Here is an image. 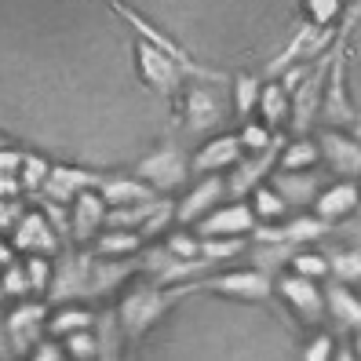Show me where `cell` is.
I'll use <instances>...</instances> for the list:
<instances>
[{"label": "cell", "instance_id": "cell-25", "mask_svg": "<svg viewBox=\"0 0 361 361\" xmlns=\"http://www.w3.org/2000/svg\"><path fill=\"white\" fill-rule=\"evenodd\" d=\"M310 161H317V150H314L310 142H295V146H288L285 168H300V164H310Z\"/></svg>", "mask_w": 361, "mask_h": 361}, {"label": "cell", "instance_id": "cell-35", "mask_svg": "<svg viewBox=\"0 0 361 361\" xmlns=\"http://www.w3.org/2000/svg\"><path fill=\"white\" fill-rule=\"evenodd\" d=\"M329 347H332V343H329V336H322V339H317V343H314V347L307 350V357H322V354H325Z\"/></svg>", "mask_w": 361, "mask_h": 361}, {"label": "cell", "instance_id": "cell-22", "mask_svg": "<svg viewBox=\"0 0 361 361\" xmlns=\"http://www.w3.org/2000/svg\"><path fill=\"white\" fill-rule=\"evenodd\" d=\"M259 106H263V117L274 124V128H281V124H285V114H288V102H285V92L278 88V84L259 88Z\"/></svg>", "mask_w": 361, "mask_h": 361}, {"label": "cell", "instance_id": "cell-14", "mask_svg": "<svg viewBox=\"0 0 361 361\" xmlns=\"http://www.w3.org/2000/svg\"><path fill=\"white\" fill-rule=\"evenodd\" d=\"M281 292L288 295L295 307H300V314H307V317L322 314V295L314 292V285H310L307 278H288V281H281Z\"/></svg>", "mask_w": 361, "mask_h": 361}, {"label": "cell", "instance_id": "cell-21", "mask_svg": "<svg viewBox=\"0 0 361 361\" xmlns=\"http://www.w3.org/2000/svg\"><path fill=\"white\" fill-rule=\"evenodd\" d=\"M274 190H278L285 201L303 204V201H310V194H314V179H310V176H278V179H274Z\"/></svg>", "mask_w": 361, "mask_h": 361}, {"label": "cell", "instance_id": "cell-34", "mask_svg": "<svg viewBox=\"0 0 361 361\" xmlns=\"http://www.w3.org/2000/svg\"><path fill=\"white\" fill-rule=\"evenodd\" d=\"M4 288H8V292H23V288H26V278L18 274V267H11V270H8V281H4Z\"/></svg>", "mask_w": 361, "mask_h": 361}, {"label": "cell", "instance_id": "cell-6", "mask_svg": "<svg viewBox=\"0 0 361 361\" xmlns=\"http://www.w3.org/2000/svg\"><path fill=\"white\" fill-rule=\"evenodd\" d=\"M183 114H186V124H190L194 132H204V128H212V124L219 121V106H216V95H208V92H201V88L186 92V99H183Z\"/></svg>", "mask_w": 361, "mask_h": 361}, {"label": "cell", "instance_id": "cell-29", "mask_svg": "<svg viewBox=\"0 0 361 361\" xmlns=\"http://www.w3.org/2000/svg\"><path fill=\"white\" fill-rule=\"evenodd\" d=\"M336 274H339V278H361V252H357V256H354V252H350V256H336Z\"/></svg>", "mask_w": 361, "mask_h": 361}, {"label": "cell", "instance_id": "cell-31", "mask_svg": "<svg viewBox=\"0 0 361 361\" xmlns=\"http://www.w3.org/2000/svg\"><path fill=\"white\" fill-rule=\"evenodd\" d=\"M295 270H300L303 278H314V274H325L329 263L322 256H295Z\"/></svg>", "mask_w": 361, "mask_h": 361}, {"label": "cell", "instance_id": "cell-20", "mask_svg": "<svg viewBox=\"0 0 361 361\" xmlns=\"http://www.w3.org/2000/svg\"><path fill=\"white\" fill-rule=\"evenodd\" d=\"M99 190L106 201H142L150 197V190L139 186V183H128V179H99Z\"/></svg>", "mask_w": 361, "mask_h": 361}, {"label": "cell", "instance_id": "cell-24", "mask_svg": "<svg viewBox=\"0 0 361 361\" xmlns=\"http://www.w3.org/2000/svg\"><path fill=\"white\" fill-rule=\"evenodd\" d=\"M256 208H259V216H270V219H278L281 212H285V197L278 194V190L263 186L259 194H256Z\"/></svg>", "mask_w": 361, "mask_h": 361}, {"label": "cell", "instance_id": "cell-1", "mask_svg": "<svg viewBox=\"0 0 361 361\" xmlns=\"http://www.w3.org/2000/svg\"><path fill=\"white\" fill-rule=\"evenodd\" d=\"M164 295L161 292H154L150 285H139V288H132L128 295H124V303H121V336L128 332L132 339H139L146 329H150V322L164 310Z\"/></svg>", "mask_w": 361, "mask_h": 361}, {"label": "cell", "instance_id": "cell-4", "mask_svg": "<svg viewBox=\"0 0 361 361\" xmlns=\"http://www.w3.org/2000/svg\"><path fill=\"white\" fill-rule=\"evenodd\" d=\"M281 146H285V139H281V135H274L267 146H259V157H256V161H241V168H238V172H233V179H230V194H238V197H241L245 190L256 186V179L274 164V157H278Z\"/></svg>", "mask_w": 361, "mask_h": 361}, {"label": "cell", "instance_id": "cell-28", "mask_svg": "<svg viewBox=\"0 0 361 361\" xmlns=\"http://www.w3.org/2000/svg\"><path fill=\"white\" fill-rule=\"evenodd\" d=\"M310 11H314L317 26H329L336 18V11H339V0H310Z\"/></svg>", "mask_w": 361, "mask_h": 361}, {"label": "cell", "instance_id": "cell-9", "mask_svg": "<svg viewBox=\"0 0 361 361\" xmlns=\"http://www.w3.org/2000/svg\"><path fill=\"white\" fill-rule=\"evenodd\" d=\"M15 245L18 248H55V230L48 223V216H40V212H30V216L23 219V226H18L15 233Z\"/></svg>", "mask_w": 361, "mask_h": 361}, {"label": "cell", "instance_id": "cell-3", "mask_svg": "<svg viewBox=\"0 0 361 361\" xmlns=\"http://www.w3.org/2000/svg\"><path fill=\"white\" fill-rule=\"evenodd\" d=\"M322 146H325L329 164L336 168L339 176H357L361 172V142L357 139H347L339 132H325Z\"/></svg>", "mask_w": 361, "mask_h": 361}, {"label": "cell", "instance_id": "cell-7", "mask_svg": "<svg viewBox=\"0 0 361 361\" xmlns=\"http://www.w3.org/2000/svg\"><path fill=\"white\" fill-rule=\"evenodd\" d=\"M48 183V194L55 201H70L73 190H84V186H99V176L92 172H77V168H55V172L44 176Z\"/></svg>", "mask_w": 361, "mask_h": 361}, {"label": "cell", "instance_id": "cell-15", "mask_svg": "<svg viewBox=\"0 0 361 361\" xmlns=\"http://www.w3.org/2000/svg\"><path fill=\"white\" fill-rule=\"evenodd\" d=\"M223 194V183L219 179H208V183H201L197 190H194V194H190L183 204H179V212H176V216L183 219V223H190V219H197L201 216V212L212 204V201H216Z\"/></svg>", "mask_w": 361, "mask_h": 361}, {"label": "cell", "instance_id": "cell-37", "mask_svg": "<svg viewBox=\"0 0 361 361\" xmlns=\"http://www.w3.org/2000/svg\"><path fill=\"white\" fill-rule=\"evenodd\" d=\"M354 233H357V248H361V219L354 223Z\"/></svg>", "mask_w": 361, "mask_h": 361}, {"label": "cell", "instance_id": "cell-18", "mask_svg": "<svg viewBox=\"0 0 361 361\" xmlns=\"http://www.w3.org/2000/svg\"><path fill=\"white\" fill-rule=\"evenodd\" d=\"M322 77H325V66L317 70L307 84H303V92H300V99H295V114H292V121H295V128H307V121L314 117V110H317V88H322Z\"/></svg>", "mask_w": 361, "mask_h": 361}, {"label": "cell", "instance_id": "cell-30", "mask_svg": "<svg viewBox=\"0 0 361 361\" xmlns=\"http://www.w3.org/2000/svg\"><path fill=\"white\" fill-rule=\"evenodd\" d=\"M23 164H26V172H23V183H26V186L44 183V176H48V164H44V161H37V157H23Z\"/></svg>", "mask_w": 361, "mask_h": 361}, {"label": "cell", "instance_id": "cell-16", "mask_svg": "<svg viewBox=\"0 0 361 361\" xmlns=\"http://www.w3.org/2000/svg\"><path fill=\"white\" fill-rule=\"evenodd\" d=\"M40 317H44V310H40L37 303H30V307H18V310L8 317V329H11V336H15V347H18V350H26V347H30L33 329H37Z\"/></svg>", "mask_w": 361, "mask_h": 361}, {"label": "cell", "instance_id": "cell-11", "mask_svg": "<svg viewBox=\"0 0 361 361\" xmlns=\"http://www.w3.org/2000/svg\"><path fill=\"white\" fill-rule=\"evenodd\" d=\"M241 150H245V146H241L238 135H223V139H216V142H208L204 150L194 157V168H197V172H208V168L230 164V161H238Z\"/></svg>", "mask_w": 361, "mask_h": 361}, {"label": "cell", "instance_id": "cell-8", "mask_svg": "<svg viewBox=\"0 0 361 361\" xmlns=\"http://www.w3.org/2000/svg\"><path fill=\"white\" fill-rule=\"evenodd\" d=\"M212 288H223V292H233V295H248V300H263L270 295V281L263 278L259 270H245V274H230V278H216L208 281Z\"/></svg>", "mask_w": 361, "mask_h": 361}, {"label": "cell", "instance_id": "cell-13", "mask_svg": "<svg viewBox=\"0 0 361 361\" xmlns=\"http://www.w3.org/2000/svg\"><path fill=\"white\" fill-rule=\"evenodd\" d=\"M332 95L325 99V117L329 124H343V121H354V110L343 99V59H332Z\"/></svg>", "mask_w": 361, "mask_h": 361}, {"label": "cell", "instance_id": "cell-12", "mask_svg": "<svg viewBox=\"0 0 361 361\" xmlns=\"http://www.w3.org/2000/svg\"><path fill=\"white\" fill-rule=\"evenodd\" d=\"M102 219V197L95 194V190L84 186L80 190V197H77V216H73V233L84 241V238H92L95 226Z\"/></svg>", "mask_w": 361, "mask_h": 361}, {"label": "cell", "instance_id": "cell-5", "mask_svg": "<svg viewBox=\"0 0 361 361\" xmlns=\"http://www.w3.org/2000/svg\"><path fill=\"white\" fill-rule=\"evenodd\" d=\"M139 172L146 179H154L157 186H179L183 176H186V168H183V157L176 154V146H164L161 154H154L150 161H142Z\"/></svg>", "mask_w": 361, "mask_h": 361}, {"label": "cell", "instance_id": "cell-27", "mask_svg": "<svg viewBox=\"0 0 361 361\" xmlns=\"http://www.w3.org/2000/svg\"><path fill=\"white\" fill-rule=\"evenodd\" d=\"M256 95H259V84L252 80V77H241V80H238V110L248 114L252 102H256Z\"/></svg>", "mask_w": 361, "mask_h": 361}, {"label": "cell", "instance_id": "cell-23", "mask_svg": "<svg viewBox=\"0 0 361 361\" xmlns=\"http://www.w3.org/2000/svg\"><path fill=\"white\" fill-rule=\"evenodd\" d=\"M84 325H92V314H88V310H66V314H55L51 322H48V329H51L55 336L73 332V329H84Z\"/></svg>", "mask_w": 361, "mask_h": 361}, {"label": "cell", "instance_id": "cell-38", "mask_svg": "<svg viewBox=\"0 0 361 361\" xmlns=\"http://www.w3.org/2000/svg\"><path fill=\"white\" fill-rule=\"evenodd\" d=\"M354 128H357V132H361V117H357V124H354Z\"/></svg>", "mask_w": 361, "mask_h": 361}, {"label": "cell", "instance_id": "cell-26", "mask_svg": "<svg viewBox=\"0 0 361 361\" xmlns=\"http://www.w3.org/2000/svg\"><path fill=\"white\" fill-rule=\"evenodd\" d=\"M99 248L102 252H135L139 248V238H135V233H110V238H102Z\"/></svg>", "mask_w": 361, "mask_h": 361}, {"label": "cell", "instance_id": "cell-32", "mask_svg": "<svg viewBox=\"0 0 361 361\" xmlns=\"http://www.w3.org/2000/svg\"><path fill=\"white\" fill-rule=\"evenodd\" d=\"M30 281H33V285H40V288L48 285V267L40 263V259H30Z\"/></svg>", "mask_w": 361, "mask_h": 361}, {"label": "cell", "instance_id": "cell-2", "mask_svg": "<svg viewBox=\"0 0 361 361\" xmlns=\"http://www.w3.org/2000/svg\"><path fill=\"white\" fill-rule=\"evenodd\" d=\"M135 55H139V66H142L146 80H150L157 92L176 95V84H179V66H176V62L179 59L172 51H164L161 44H146V40L135 44Z\"/></svg>", "mask_w": 361, "mask_h": 361}, {"label": "cell", "instance_id": "cell-19", "mask_svg": "<svg viewBox=\"0 0 361 361\" xmlns=\"http://www.w3.org/2000/svg\"><path fill=\"white\" fill-rule=\"evenodd\" d=\"M329 307H332L339 325H350V329L361 325V303L354 300L347 288H329Z\"/></svg>", "mask_w": 361, "mask_h": 361}, {"label": "cell", "instance_id": "cell-17", "mask_svg": "<svg viewBox=\"0 0 361 361\" xmlns=\"http://www.w3.org/2000/svg\"><path fill=\"white\" fill-rule=\"evenodd\" d=\"M354 204H357V190L350 183H343L317 201V212H322V219H336V216H343V212H354Z\"/></svg>", "mask_w": 361, "mask_h": 361}, {"label": "cell", "instance_id": "cell-36", "mask_svg": "<svg viewBox=\"0 0 361 361\" xmlns=\"http://www.w3.org/2000/svg\"><path fill=\"white\" fill-rule=\"evenodd\" d=\"M37 354H40V357H59V350H55V347H40Z\"/></svg>", "mask_w": 361, "mask_h": 361}, {"label": "cell", "instance_id": "cell-10", "mask_svg": "<svg viewBox=\"0 0 361 361\" xmlns=\"http://www.w3.org/2000/svg\"><path fill=\"white\" fill-rule=\"evenodd\" d=\"M252 226H256L252 208L233 204V208H223L219 216H208L201 223V233H241V230H252Z\"/></svg>", "mask_w": 361, "mask_h": 361}, {"label": "cell", "instance_id": "cell-33", "mask_svg": "<svg viewBox=\"0 0 361 361\" xmlns=\"http://www.w3.org/2000/svg\"><path fill=\"white\" fill-rule=\"evenodd\" d=\"M70 350H73V354H92V350H95V339H88V336H73V339H70Z\"/></svg>", "mask_w": 361, "mask_h": 361}]
</instances>
